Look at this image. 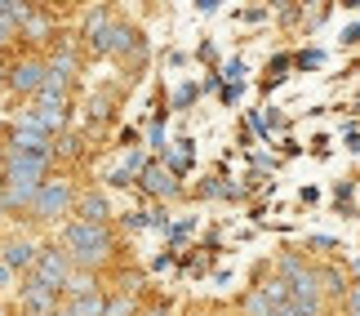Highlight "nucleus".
<instances>
[{
  "label": "nucleus",
  "mask_w": 360,
  "mask_h": 316,
  "mask_svg": "<svg viewBox=\"0 0 360 316\" xmlns=\"http://www.w3.org/2000/svg\"><path fill=\"white\" fill-rule=\"evenodd\" d=\"M67 250H72L76 263H98V258H107V250H112V236H107L103 223H72L67 227Z\"/></svg>",
  "instance_id": "nucleus-1"
},
{
  "label": "nucleus",
  "mask_w": 360,
  "mask_h": 316,
  "mask_svg": "<svg viewBox=\"0 0 360 316\" xmlns=\"http://www.w3.org/2000/svg\"><path fill=\"white\" fill-rule=\"evenodd\" d=\"M36 281L45 285V290H63L67 281H72V263H67V254H53L45 250L36 258Z\"/></svg>",
  "instance_id": "nucleus-2"
},
{
  "label": "nucleus",
  "mask_w": 360,
  "mask_h": 316,
  "mask_svg": "<svg viewBox=\"0 0 360 316\" xmlns=\"http://www.w3.org/2000/svg\"><path fill=\"white\" fill-rule=\"evenodd\" d=\"M67 201H72V187H67V183H58V178H53V183H40L32 214L36 218H58L67 210Z\"/></svg>",
  "instance_id": "nucleus-3"
},
{
  "label": "nucleus",
  "mask_w": 360,
  "mask_h": 316,
  "mask_svg": "<svg viewBox=\"0 0 360 316\" xmlns=\"http://www.w3.org/2000/svg\"><path fill=\"white\" fill-rule=\"evenodd\" d=\"M40 174H45V156H27V152H13L5 170L9 183H40Z\"/></svg>",
  "instance_id": "nucleus-4"
},
{
  "label": "nucleus",
  "mask_w": 360,
  "mask_h": 316,
  "mask_svg": "<svg viewBox=\"0 0 360 316\" xmlns=\"http://www.w3.org/2000/svg\"><path fill=\"white\" fill-rule=\"evenodd\" d=\"M45 80H49V72H45L40 63H18V67L9 72V85L22 89V94H40V89H45Z\"/></svg>",
  "instance_id": "nucleus-5"
},
{
  "label": "nucleus",
  "mask_w": 360,
  "mask_h": 316,
  "mask_svg": "<svg viewBox=\"0 0 360 316\" xmlns=\"http://www.w3.org/2000/svg\"><path fill=\"white\" fill-rule=\"evenodd\" d=\"M143 187L151 191V196H178V183L169 170H160V165H147L143 170Z\"/></svg>",
  "instance_id": "nucleus-6"
},
{
  "label": "nucleus",
  "mask_w": 360,
  "mask_h": 316,
  "mask_svg": "<svg viewBox=\"0 0 360 316\" xmlns=\"http://www.w3.org/2000/svg\"><path fill=\"white\" fill-rule=\"evenodd\" d=\"M13 152L49 156V134H40V129H13Z\"/></svg>",
  "instance_id": "nucleus-7"
},
{
  "label": "nucleus",
  "mask_w": 360,
  "mask_h": 316,
  "mask_svg": "<svg viewBox=\"0 0 360 316\" xmlns=\"http://www.w3.org/2000/svg\"><path fill=\"white\" fill-rule=\"evenodd\" d=\"M134 40H138L134 27H107V36L94 49H98V53H124V49H134Z\"/></svg>",
  "instance_id": "nucleus-8"
},
{
  "label": "nucleus",
  "mask_w": 360,
  "mask_h": 316,
  "mask_svg": "<svg viewBox=\"0 0 360 316\" xmlns=\"http://www.w3.org/2000/svg\"><path fill=\"white\" fill-rule=\"evenodd\" d=\"M22 298H27V312H53V290H45V285H40V281H32V285H27V290H22Z\"/></svg>",
  "instance_id": "nucleus-9"
},
{
  "label": "nucleus",
  "mask_w": 360,
  "mask_h": 316,
  "mask_svg": "<svg viewBox=\"0 0 360 316\" xmlns=\"http://www.w3.org/2000/svg\"><path fill=\"white\" fill-rule=\"evenodd\" d=\"M67 312H72V316H107V303H103V294L94 290V294H76Z\"/></svg>",
  "instance_id": "nucleus-10"
},
{
  "label": "nucleus",
  "mask_w": 360,
  "mask_h": 316,
  "mask_svg": "<svg viewBox=\"0 0 360 316\" xmlns=\"http://www.w3.org/2000/svg\"><path fill=\"white\" fill-rule=\"evenodd\" d=\"M5 263L9 267H36V250L27 241H13L9 250H5Z\"/></svg>",
  "instance_id": "nucleus-11"
},
{
  "label": "nucleus",
  "mask_w": 360,
  "mask_h": 316,
  "mask_svg": "<svg viewBox=\"0 0 360 316\" xmlns=\"http://www.w3.org/2000/svg\"><path fill=\"white\" fill-rule=\"evenodd\" d=\"M165 160H169V174H183L187 165H191V143H174V147H165Z\"/></svg>",
  "instance_id": "nucleus-12"
},
{
  "label": "nucleus",
  "mask_w": 360,
  "mask_h": 316,
  "mask_svg": "<svg viewBox=\"0 0 360 316\" xmlns=\"http://www.w3.org/2000/svg\"><path fill=\"white\" fill-rule=\"evenodd\" d=\"M143 170H147V165H143V156H138V152H134V156H124V165H120V170L112 174V183H116V187H124V183H129V178H134V174H138V178H143Z\"/></svg>",
  "instance_id": "nucleus-13"
},
{
  "label": "nucleus",
  "mask_w": 360,
  "mask_h": 316,
  "mask_svg": "<svg viewBox=\"0 0 360 316\" xmlns=\"http://www.w3.org/2000/svg\"><path fill=\"white\" fill-rule=\"evenodd\" d=\"M80 214H85V223H103V218H107V201L94 191V196L80 201Z\"/></svg>",
  "instance_id": "nucleus-14"
},
{
  "label": "nucleus",
  "mask_w": 360,
  "mask_h": 316,
  "mask_svg": "<svg viewBox=\"0 0 360 316\" xmlns=\"http://www.w3.org/2000/svg\"><path fill=\"white\" fill-rule=\"evenodd\" d=\"M85 36L94 40V45H98V40L107 36V13L98 9V13H89V23H85Z\"/></svg>",
  "instance_id": "nucleus-15"
},
{
  "label": "nucleus",
  "mask_w": 360,
  "mask_h": 316,
  "mask_svg": "<svg viewBox=\"0 0 360 316\" xmlns=\"http://www.w3.org/2000/svg\"><path fill=\"white\" fill-rule=\"evenodd\" d=\"M321 285H329V294H342V277H338V272H321Z\"/></svg>",
  "instance_id": "nucleus-16"
},
{
  "label": "nucleus",
  "mask_w": 360,
  "mask_h": 316,
  "mask_svg": "<svg viewBox=\"0 0 360 316\" xmlns=\"http://www.w3.org/2000/svg\"><path fill=\"white\" fill-rule=\"evenodd\" d=\"M134 308H129V298H112V303H107V316H129Z\"/></svg>",
  "instance_id": "nucleus-17"
},
{
  "label": "nucleus",
  "mask_w": 360,
  "mask_h": 316,
  "mask_svg": "<svg viewBox=\"0 0 360 316\" xmlns=\"http://www.w3.org/2000/svg\"><path fill=\"white\" fill-rule=\"evenodd\" d=\"M191 99H196V85H183V89H178V94H174V103H178V107H187Z\"/></svg>",
  "instance_id": "nucleus-18"
},
{
  "label": "nucleus",
  "mask_w": 360,
  "mask_h": 316,
  "mask_svg": "<svg viewBox=\"0 0 360 316\" xmlns=\"http://www.w3.org/2000/svg\"><path fill=\"white\" fill-rule=\"evenodd\" d=\"M347 316H360V285L347 290Z\"/></svg>",
  "instance_id": "nucleus-19"
},
{
  "label": "nucleus",
  "mask_w": 360,
  "mask_h": 316,
  "mask_svg": "<svg viewBox=\"0 0 360 316\" xmlns=\"http://www.w3.org/2000/svg\"><path fill=\"white\" fill-rule=\"evenodd\" d=\"M298 67H321V53L307 49V53H298Z\"/></svg>",
  "instance_id": "nucleus-20"
},
{
  "label": "nucleus",
  "mask_w": 360,
  "mask_h": 316,
  "mask_svg": "<svg viewBox=\"0 0 360 316\" xmlns=\"http://www.w3.org/2000/svg\"><path fill=\"white\" fill-rule=\"evenodd\" d=\"M227 76H231V85H240V76H245V63L236 58V63H231V67H227Z\"/></svg>",
  "instance_id": "nucleus-21"
},
{
  "label": "nucleus",
  "mask_w": 360,
  "mask_h": 316,
  "mask_svg": "<svg viewBox=\"0 0 360 316\" xmlns=\"http://www.w3.org/2000/svg\"><path fill=\"white\" fill-rule=\"evenodd\" d=\"M342 40H352V45H356V40H360V23H356V27H347V36H342Z\"/></svg>",
  "instance_id": "nucleus-22"
},
{
  "label": "nucleus",
  "mask_w": 360,
  "mask_h": 316,
  "mask_svg": "<svg viewBox=\"0 0 360 316\" xmlns=\"http://www.w3.org/2000/svg\"><path fill=\"white\" fill-rule=\"evenodd\" d=\"M9 272H13L9 263H0V285H9Z\"/></svg>",
  "instance_id": "nucleus-23"
},
{
  "label": "nucleus",
  "mask_w": 360,
  "mask_h": 316,
  "mask_svg": "<svg viewBox=\"0 0 360 316\" xmlns=\"http://www.w3.org/2000/svg\"><path fill=\"white\" fill-rule=\"evenodd\" d=\"M5 36H9V27H5V23H0V40H5Z\"/></svg>",
  "instance_id": "nucleus-24"
},
{
  "label": "nucleus",
  "mask_w": 360,
  "mask_h": 316,
  "mask_svg": "<svg viewBox=\"0 0 360 316\" xmlns=\"http://www.w3.org/2000/svg\"><path fill=\"white\" fill-rule=\"evenodd\" d=\"M49 316H72V312H49Z\"/></svg>",
  "instance_id": "nucleus-25"
},
{
  "label": "nucleus",
  "mask_w": 360,
  "mask_h": 316,
  "mask_svg": "<svg viewBox=\"0 0 360 316\" xmlns=\"http://www.w3.org/2000/svg\"><path fill=\"white\" fill-rule=\"evenodd\" d=\"M0 316H5V308H0Z\"/></svg>",
  "instance_id": "nucleus-26"
}]
</instances>
